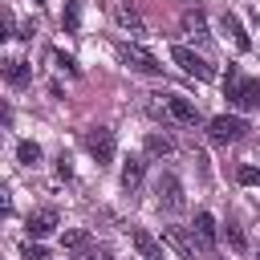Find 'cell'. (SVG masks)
Listing matches in <instances>:
<instances>
[{
  "mask_svg": "<svg viewBox=\"0 0 260 260\" xmlns=\"http://www.w3.org/2000/svg\"><path fill=\"white\" fill-rule=\"evenodd\" d=\"M49 57H53V65H57V69H65V73H69V77H77V73H81V69H77V61H73V57H69V53H61V49H53V53H49Z\"/></svg>",
  "mask_w": 260,
  "mask_h": 260,
  "instance_id": "21",
  "label": "cell"
},
{
  "mask_svg": "<svg viewBox=\"0 0 260 260\" xmlns=\"http://www.w3.org/2000/svg\"><path fill=\"white\" fill-rule=\"evenodd\" d=\"M142 171H146V162H142V158H126V162H122V187H126V191H134V187L142 183Z\"/></svg>",
  "mask_w": 260,
  "mask_h": 260,
  "instance_id": "12",
  "label": "cell"
},
{
  "mask_svg": "<svg viewBox=\"0 0 260 260\" xmlns=\"http://www.w3.org/2000/svg\"><path fill=\"white\" fill-rule=\"evenodd\" d=\"M223 93H228V102L240 106V110H260V81L240 77L236 69H228V77H223Z\"/></svg>",
  "mask_w": 260,
  "mask_h": 260,
  "instance_id": "1",
  "label": "cell"
},
{
  "mask_svg": "<svg viewBox=\"0 0 260 260\" xmlns=\"http://www.w3.org/2000/svg\"><path fill=\"white\" fill-rule=\"evenodd\" d=\"M85 150L98 158V167H106L114 158V130L110 126H89L85 130Z\"/></svg>",
  "mask_w": 260,
  "mask_h": 260,
  "instance_id": "3",
  "label": "cell"
},
{
  "mask_svg": "<svg viewBox=\"0 0 260 260\" xmlns=\"http://www.w3.org/2000/svg\"><path fill=\"white\" fill-rule=\"evenodd\" d=\"M219 24H223V32H228V37L236 41V49H252V37L244 32V24H240V20L232 16V12H223V16H219Z\"/></svg>",
  "mask_w": 260,
  "mask_h": 260,
  "instance_id": "10",
  "label": "cell"
},
{
  "mask_svg": "<svg viewBox=\"0 0 260 260\" xmlns=\"http://www.w3.org/2000/svg\"><path fill=\"white\" fill-rule=\"evenodd\" d=\"M118 57H122V65H130V69H138V73H158V69H162V65L154 61V53H146L142 45H122Z\"/></svg>",
  "mask_w": 260,
  "mask_h": 260,
  "instance_id": "5",
  "label": "cell"
},
{
  "mask_svg": "<svg viewBox=\"0 0 260 260\" xmlns=\"http://www.w3.org/2000/svg\"><path fill=\"white\" fill-rule=\"evenodd\" d=\"M171 61H175L183 73L199 77V81H211V77H215V65H211V61H203L199 53H191L187 45H175V49H171Z\"/></svg>",
  "mask_w": 260,
  "mask_h": 260,
  "instance_id": "2",
  "label": "cell"
},
{
  "mask_svg": "<svg viewBox=\"0 0 260 260\" xmlns=\"http://www.w3.org/2000/svg\"><path fill=\"white\" fill-rule=\"evenodd\" d=\"M162 240H167V244H171V248H175L183 260H195V244H191V240H187L179 228H162Z\"/></svg>",
  "mask_w": 260,
  "mask_h": 260,
  "instance_id": "11",
  "label": "cell"
},
{
  "mask_svg": "<svg viewBox=\"0 0 260 260\" xmlns=\"http://www.w3.org/2000/svg\"><path fill=\"white\" fill-rule=\"evenodd\" d=\"M130 240H134V248H138V256H142V260H167V256H162V248H158V240H154L150 232L134 228V236H130Z\"/></svg>",
  "mask_w": 260,
  "mask_h": 260,
  "instance_id": "9",
  "label": "cell"
},
{
  "mask_svg": "<svg viewBox=\"0 0 260 260\" xmlns=\"http://www.w3.org/2000/svg\"><path fill=\"white\" fill-rule=\"evenodd\" d=\"M57 171H61V175H65V179H69V175H73V167H69V158H65V154H61V158H57Z\"/></svg>",
  "mask_w": 260,
  "mask_h": 260,
  "instance_id": "25",
  "label": "cell"
},
{
  "mask_svg": "<svg viewBox=\"0 0 260 260\" xmlns=\"http://www.w3.org/2000/svg\"><path fill=\"white\" fill-rule=\"evenodd\" d=\"M53 228H57V211H53V207H41V211H32V215H28V236H32V240L49 236Z\"/></svg>",
  "mask_w": 260,
  "mask_h": 260,
  "instance_id": "8",
  "label": "cell"
},
{
  "mask_svg": "<svg viewBox=\"0 0 260 260\" xmlns=\"http://www.w3.org/2000/svg\"><path fill=\"white\" fill-rule=\"evenodd\" d=\"M228 244H232V248H244V236H240L232 223H228Z\"/></svg>",
  "mask_w": 260,
  "mask_h": 260,
  "instance_id": "24",
  "label": "cell"
},
{
  "mask_svg": "<svg viewBox=\"0 0 260 260\" xmlns=\"http://www.w3.org/2000/svg\"><path fill=\"white\" fill-rule=\"evenodd\" d=\"M61 248H65V252H81V248H89V232H85V228H69V232H61Z\"/></svg>",
  "mask_w": 260,
  "mask_h": 260,
  "instance_id": "15",
  "label": "cell"
},
{
  "mask_svg": "<svg viewBox=\"0 0 260 260\" xmlns=\"http://www.w3.org/2000/svg\"><path fill=\"white\" fill-rule=\"evenodd\" d=\"M256 260H260V256H256Z\"/></svg>",
  "mask_w": 260,
  "mask_h": 260,
  "instance_id": "28",
  "label": "cell"
},
{
  "mask_svg": "<svg viewBox=\"0 0 260 260\" xmlns=\"http://www.w3.org/2000/svg\"><path fill=\"white\" fill-rule=\"evenodd\" d=\"M73 260H114L106 248H98V244H89V248H81V252H73Z\"/></svg>",
  "mask_w": 260,
  "mask_h": 260,
  "instance_id": "22",
  "label": "cell"
},
{
  "mask_svg": "<svg viewBox=\"0 0 260 260\" xmlns=\"http://www.w3.org/2000/svg\"><path fill=\"white\" fill-rule=\"evenodd\" d=\"M207 134H211L215 142H240V138L248 134V122H244V118H232V114H219V118L207 122Z\"/></svg>",
  "mask_w": 260,
  "mask_h": 260,
  "instance_id": "4",
  "label": "cell"
},
{
  "mask_svg": "<svg viewBox=\"0 0 260 260\" xmlns=\"http://www.w3.org/2000/svg\"><path fill=\"white\" fill-rule=\"evenodd\" d=\"M183 28H187V37H195V41H203L207 37V16L195 8V12H183Z\"/></svg>",
  "mask_w": 260,
  "mask_h": 260,
  "instance_id": "14",
  "label": "cell"
},
{
  "mask_svg": "<svg viewBox=\"0 0 260 260\" xmlns=\"http://www.w3.org/2000/svg\"><path fill=\"white\" fill-rule=\"evenodd\" d=\"M162 106H167V114H171L175 122H183V126H195V122H199L195 102H187L183 93H167V98H162Z\"/></svg>",
  "mask_w": 260,
  "mask_h": 260,
  "instance_id": "6",
  "label": "cell"
},
{
  "mask_svg": "<svg viewBox=\"0 0 260 260\" xmlns=\"http://www.w3.org/2000/svg\"><path fill=\"white\" fill-rule=\"evenodd\" d=\"M114 16H118V20L126 24V28H142V20H138V12H134V8H126V4H118V0H114Z\"/></svg>",
  "mask_w": 260,
  "mask_h": 260,
  "instance_id": "20",
  "label": "cell"
},
{
  "mask_svg": "<svg viewBox=\"0 0 260 260\" xmlns=\"http://www.w3.org/2000/svg\"><path fill=\"white\" fill-rule=\"evenodd\" d=\"M256 179H260V175H256L252 167H244V171H240V183H256Z\"/></svg>",
  "mask_w": 260,
  "mask_h": 260,
  "instance_id": "26",
  "label": "cell"
},
{
  "mask_svg": "<svg viewBox=\"0 0 260 260\" xmlns=\"http://www.w3.org/2000/svg\"><path fill=\"white\" fill-rule=\"evenodd\" d=\"M4 77H8L12 85H24V81H28V65H24V61H16V57H12V61H4Z\"/></svg>",
  "mask_w": 260,
  "mask_h": 260,
  "instance_id": "16",
  "label": "cell"
},
{
  "mask_svg": "<svg viewBox=\"0 0 260 260\" xmlns=\"http://www.w3.org/2000/svg\"><path fill=\"white\" fill-rule=\"evenodd\" d=\"M37 4H45V0H37Z\"/></svg>",
  "mask_w": 260,
  "mask_h": 260,
  "instance_id": "27",
  "label": "cell"
},
{
  "mask_svg": "<svg viewBox=\"0 0 260 260\" xmlns=\"http://www.w3.org/2000/svg\"><path fill=\"white\" fill-rule=\"evenodd\" d=\"M146 150H150V154H171L175 142H171L167 134H146Z\"/></svg>",
  "mask_w": 260,
  "mask_h": 260,
  "instance_id": "17",
  "label": "cell"
},
{
  "mask_svg": "<svg viewBox=\"0 0 260 260\" xmlns=\"http://www.w3.org/2000/svg\"><path fill=\"white\" fill-rule=\"evenodd\" d=\"M195 236H199L203 248L215 244V219H211V211H199V215H195Z\"/></svg>",
  "mask_w": 260,
  "mask_h": 260,
  "instance_id": "13",
  "label": "cell"
},
{
  "mask_svg": "<svg viewBox=\"0 0 260 260\" xmlns=\"http://www.w3.org/2000/svg\"><path fill=\"white\" fill-rule=\"evenodd\" d=\"M20 260H49V252H45L41 244H32V240H28V244L20 248Z\"/></svg>",
  "mask_w": 260,
  "mask_h": 260,
  "instance_id": "23",
  "label": "cell"
},
{
  "mask_svg": "<svg viewBox=\"0 0 260 260\" xmlns=\"http://www.w3.org/2000/svg\"><path fill=\"white\" fill-rule=\"evenodd\" d=\"M154 191H158V203H162V207H171V211H179V207H183V187H179V179H175V175H162Z\"/></svg>",
  "mask_w": 260,
  "mask_h": 260,
  "instance_id": "7",
  "label": "cell"
},
{
  "mask_svg": "<svg viewBox=\"0 0 260 260\" xmlns=\"http://www.w3.org/2000/svg\"><path fill=\"white\" fill-rule=\"evenodd\" d=\"M16 158H20L24 167H37V162H41V146H37V142H20V146H16Z\"/></svg>",
  "mask_w": 260,
  "mask_h": 260,
  "instance_id": "18",
  "label": "cell"
},
{
  "mask_svg": "<svg viewBox=\"0 0 260 260\" xmlns=\"http://www.w3.org/2000/svg\"><path fill=\"white\" fill-rule=\"evenodd\" d=\"M61 24H65L69 32H77V24H81V4H77V0H69V4H65V16H61Z\"/></svg>",
  "mask_w": 260,
  "mask_h": 260,
  "instance_id": "19",
  "label": "cell"
}]
</instances>
